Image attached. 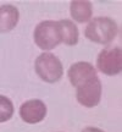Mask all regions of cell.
<instances>
[{
  "label": "cell",
  "instance_id": "obj_1",
  "mask_svg": "<svg viewBox=\"0 0 122 132\" xmlns=\"http://www.w3.org/2000/svg\"><path fill=\"white\" fill-rule=\"evenodd\" d=\"M118 32L117 23L110 17H95L87 24L84 29V36L90 42L97 44H110L116 38Z\"/></svg>",
  "mask_w": 122,
  "mask_h": 132
},
{
  "label": "cell",
  "instance_id": "obj_2",
  "mask_svg": "<svg viewBox=\"0 0 122 132\" xmlns=\"http://www.w3.org/2000/svg\"><path fill=\"white\" fill-rule=\"evenodd\" d=\"M34 70L37 75L47 83H55L61 80L64 67L60 59L51 53H43L36 59Z\"/></svg>",
  "mask_w": 122,
  "mask_h": 132
},
{
  "label": "cell",
  "instance_id": "obj_3",
  "mask_svg": "<svg viewBox=\"0 0 122 132\" xmlns=\"http://www.w3.org/2000/svg\"><path fill=\"white\" fill-rule=\"evenodd\" d=\"M34 42L42 50H51L61 43V34L57 21H42L33 32Z\"/></svg>",
  "mask_w": 122,
  "mask_h": 132
},
{
  "label": "cell",
  "instance_id": "obj_4",
  "mask_svg": "<svg viewBox=\"0 0 122 132\" xmlns=\"http://www.w3.org/2000/svg\"><path fill=\"white\" fill-rule=\"evenodd\" d=\"M76 98L81 105L85 108L97 106L101 98V81L98 76L85 80L75 87Z\"/></svg>",
  "mask_w": 122,
  "mask_h": 132
},
{
  "label": "cell",
  "instance_id": "obj_5",
  "mask_svg": "<svg viewBox=\"0 0 122 132\" xmlns=\"http://www.w3.org/2000/svg\"><path fill=\"white\" fill-rule=\"evenodd\" d=\"M97 66L104 75L115 76L122 70V50L120 47H106L99 53Z\"/></svg>",
  "mask_w": 122,
  "mask_h": 132
},
{
  "label": "cell",
  "instance_id": "obj_6",
  "mask_svg": "<svg viewBox=\"0 0 122 132\" xmlns=\"http://www.w3.org/2000/svg\"><path fill=\"white\" fill-rule=\"evenodd\" d=\"M20 116L27 123L42 122L47 116V105L40 99L27 100L20 108Z\"/></svg>",
  "mask_w": 122,
  "mask_h": 132
},
{
  "label": "cell",
  "instance_id": "obj_7",
  "mask_svg": "<svg viewBox=\"0 0 122 132\" xmlns=\"http://www.w3.org/2000/svg\"><path fill=\"white\" fill-rule=\"evenodd\" d=\"M68 80H70L71 85L76 87V86L83 82L85 80H89L92 77H95L97 75V70L92 64L85 61H80L76 62L68 69Z\"/></svg>",
  "mask_w": 122,
  "mask_h": 132
},
{
  "label": "cell",
  "instance_id": "obj_8",
  "mask_svg": "<svg viewBox=\"0 0 122 132\" xmlns=\"http://www.w3.org/2000/svg\"><path fill=\"white\" fill-rule=\"evenodd\" d=\"M20 20L19 9L10 4L0 6V33H7L17 26Z\"/></svg>",
  "mask_w": 122,
  "mask_h": 132
},
{
  "label": "cell",
  "instance_id": "obj_9",
  "mask_svg": "<svg viewBox=\"0 0 122 132\" xmlns=\"http://www.w3.org/2000/svg\"><path fill=\"white\" fill-rule=\"evenodd\" d=\"M70 12L72 19L78 23H84L89 21L93 15V6L90 1L85 0H73L71 1Z\"/></svg>",
  "mask_w": 122,
  "mask_h": 132
},
{
  "label": "cell",
  "instance_id": "obj_10",
  "mask_svg": "<svg viewBox=\"0 0 122 132\" xmlns=\"http://www.w3.org/2000/svg\"><path fill=\"white\" fill-rule=\"evenodd\" d=\"M57 23H59V28H60L61 42L70 47L76 45L78 43V38H80L77 26L70 20H60V21H57Z\"/></svg>",
  "mask_w": 122,
  "mask_h": 132
},
{
  "label": "cell",
  "instance_id": "obj_11",
  "mask_svg": "<svg viewBox=\"0 0 122 132\" xmlns=\"http://www.w3.org/2000/svg\"><path fill=\"white\" fill-rule=\"evenodd\" d=\"M14 115V104L11 99L0 95V122H5L12 118Z\"/></svg>",
  "mask_w": 122,
  "mask_h": 132
},
{
  "label": "cell",
  "instance_id": "obj_12",
  "mask_svg": "<svg viewBox=\"0 0 122 132\" xmlns=\"http://www.w3.org/2000/svg\"><path fill=\"white\" fill-rule=\"evenodd\" d=\"M82 132H104V131L98 127H85Z\"/></svg>",
  "mask_w": 122,
  "mask_h": 132
}]
</instances>
